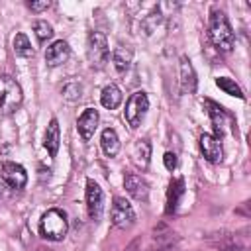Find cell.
Instances as JSON below:
<instances>
[{
    "label": "cell",
    "mask_w": 251,
    "mask_h": 251,
    "mask_svg": "<svg viewBox=\"0 0 251 251\" xmlns=\"http://www.w3.org/2000/svg\"><path fill=\"white\" fill-rule=\"evenodd\" d=\"M208 35H210L212 43L218 49H222V51H231L233 49L235 35H233V29H231L224 12H212L210 24H208Z\"/></svg>",
    "instance_id": "cell-1"
},
{
    "label": "cell",
    "mask_w": 251,
    "mask_h": 251,
    "mask_svg": "<svg viewBox=\"0 0 251 251\" xmlns=\"http://www.w3.org/2000/svg\"><path fill=\"white\" fill-rule=\"evenodd\" d=\"M39 233L45 239L51 241H61L67 235V216L59 208H51L43 214L39 222Z\"/></svg>",
    "instance_id": "cell-2"
},
{
    "label": "cell",
    "mask_w": 251,
    "mask_h": 251,
    "mask_svg": "<svg viewBox=\"0 0 251 251\" xmlns=\"http://www.w3.org/2000/svg\"><path fill=\"white\" fill-rule=\"evenodd\" d=\"M22 88L20 84L8 76V75H2L0 76V114L8 116V114H14L20 104H22Z\"/></svg>",
    "instance_id": "cell-3"
},
{
    "label": "cell",
    "mask_w": 251,
    "mask_h": 251,
    "mask_svg": "<svg viewBox=\"0 0 251 251\" xmlns=\"http://www.w3.org/2000/svg\"><path fill=\"white\" fill-rule=\"evenodd\" d=\"M86 57L90 61L92 67L102 69L108 59H110V49H108V41L106 35L100 31H90L88 35V43H86Z\"/></svg>",
    "instance_id": "cell-4"
},
{
    "label": "cell",
    "mask_w": 251,
    "mask_h": 251,
    "mask_svg": "<svg viewBox=\"0 0 251 251\" xmlns=\"http://www.w3.org/2000/svg\"><path fill=\"white\" fill-rule=\"evenodd\" d=\"M147 108H149V98H147V94H145V92H133V94L129 96L127 104H126V112H124V114H126V122H127L131 127H137V126L141 124V120H143Z\"/></svg>",
    "instance_id": "cell-5"
},
{
    "label": "cell",
    "mask_w": 251,
    "mask_h": 251,
    "mask_svg": "<svg viewBox=\"0 0 251 251\" xmlns=\"http://www.w3.org/2000/svg\"><path fill=\"white\" fill-rule=\"evenodd\" d=\"M110 220L116 227L127 229L135 224V212L126 198H116L112 204V210H110Z\"/></svg>",
    "instance_id": "cell-6"
},
{
    "label": "cell",
    "mask_w": 251,
    "mask_h": 251,
    "mask_svg": "<svg viewBox=\"0 0 251 251\" xmlns=\"http://www.w3.org/2000/svg\"><path fill=\"white\" fill-rule=\"evenodd\" d=\"M2 178H4V182H6L10 188L20 190V188H24L25 182H27V173H25V169H24L22 165L12 163V161H6V163L2 165Z\"/></svg>",
    "instance_id": "cell-7"
},
{
    "label": "cell",
    "mask_w": 251,
    "mask_h": 251,
    "mask_svg": "<svg viewBox=\"0 0 251 251\" xmlns=\"http://www.w3.org/2000/svg\"><path fill=\"white\" fill-rule=\"evenodd\" d=\"M86 210L92 220H98L104 210V194L94 180H86Z\"/></svg>",
    "instance_id": "cell-8"
},
{
    "label": "cell",
    "mask_w": 251,
    "mask_h": 251,
    "mask_svg": "<svg viewBox=\"0 0 251 251\" xmlns=\"http://www.w3.org/2000/svg\"><path fill=\"white\" fill-rule=\"evenodd\" d=\"M200 151L202 155L210 161V163H220L224 157V149H222V141L210 133H202L200 135Z\"/></svg>",
    "instance_id": "cell-9"
},
{
    "label": "cell",
    "mask_w": 251,
    "mask_h": 251,
    "mask_svg": "<svg viewBox=\"0 0 251 251\" xmlns=\"http://www.w3.org/2000/svg\"><path fill=\"white\" fill-rule=\"evenodd\" d=\"M206 108H208V116L212 120V126H214V137L222 139L224 133H226V126H227V114L224 112V108L212 100H206L204 102Z\"/></svg>",
    "instance_id": "cell-10"
},
{
    "label": "cell",
    "mask_w": 251,
    "mask_h": 251,
    "mask_svg": "<svg viewBox=\"0 0 251 251\" xmlns=\"http://www.w3.org/2000/svg\"><path fill=\"white\" fill-rule=\"evenodd\" d=\"M124 186H126L129 196H133L139 202H147V198H149V184H147L145 178H141L139 175H126Z\"/></svg>",
    "instance_id": "cell-11"
},
{
    "label": "cell",
    "mask_w": 251,
    "mask_h": 251,
    "mask_svg": "<svg viewBox=\"0 0 251 251\" xmlns=\"http://www.w3.org/2000/svg\"><path fill=\"white\" fill-rule=\"evenodd\" d=\"M69 55H71L69 43L63 41V39H59V41H53L47 47V51H45V63L49 67H59V65H63L69 59Z\"/></svg>",
    "instance_id": "cell-12"
},
{
    "label": "cell",
    "mask_w": 251,
    "mask_h": 251,
    "mask_svg": "<svg viewBox=\"0 0 251 251\" xmlns=\"http://www.w3.org/2000/svg\"><path fill=\"white\" fill-rule=\"evenodd\" d=\"M76 127H78L80 137H82L84 141H88V139L94 135L96 127H98V112H96L94 108H86V110L80 114V118H78V122H76Z\"/></svg>",
    "instance_id": "cell-13"
},
{
    "label": "cell",
    "mask_w": 251,
    "mask_h": 251,
    "mask_svg": "<svg viewBox=\"0 0 251 251\" xmlns=\"http://www.w3.org/2000/svg\"><path fill=\"white\" fill-rule=\"evenodd\" d=\"M196 84H198V80H196L194 67H192L190 59L182 55V57H180V86H182L184 92L194 94V92H196Z\"/></svg>",
    "instance_id": "cell-14"
},
{
    "label": "cell",
    "mask_w": 251,
    "mask_h": 251,
    "mask_svg": "<svg viewBox=\"0 0 251 251\" xmlns=\"http://www.w3.org/2000/svg\"><path fill=\"white\" fill-rule=\"evenodd\" d=\"M149 157H151V145L147 139H141L133 145V151H131V161L135 163L137 169H147L149 167Z\"/></svg>",
    "instance_id": "cell-15"
},
{
    "label": "cell",
    "mask_w": 251,
    "mask_h": 251,
    "mask_svg": "<svg viewBox=\"0 0 251 251\" xmlns=\"http://www.w3.org/2000/svg\"><path fill=\"white\" fill-rule=\"evenodd\" d=\"M184 194V180L182 178H175L169 184V192H167V214H173L180 202V196Z\"/></svg>",
    "instance_id": "cell-16"
},
{
    "label": "cell",
    "mask_w": 251,
    "mask_h": 251,
    "mask_svg": "<svg viewBox=\"0 0 251 251\" xmlns=\"http://www.w3.org/2000/svg\"><path fill=\"white\" fill-rule=\"evenodd\" d=\"M100 102H102V106H104V108H108V110L118 108V106H120V102H122V90H120L114 82L106 84V86L102 88Z\"/></svg>",
    "instance_id": "cell-17"
},
{
    "label": "cell",
    "mask_w": 251,
    "mask_h": 251,
    "mask_svg": "<svg viewBox=\"0 0 251 251\" xmlns=\"http://www.w3.org/2000/svg\"><path fill=\"white\" fill-rule=\"evenodd\" d=\"M43 145H45V149L49 151L51 157L57 155V151H59V122L57 120H51L49 122L47 129H45V141H43Z\"/></svg>",
    "instance_id": "cell-18"
},
{
    "label": "cell",
    "mask_w": 251,
    "mask_h": 251,
    "mask_svg": "<svg viewBox=\"0 0 251 251\" xmlns=\"http://www.w3.org/2000/svg\"><path fill=\"white\" fill-rule=\"evenodd\" d=\"M100 143H102V149H104V153H106L108 157L118 155V151H120V137H118V133H116L112 127H106V129L102 131Z\"/></svg>",
    "instance_id": "cell-19"
},
{
    "label": "cell",
    "mask_w": 251,
    "mask_h": 251,
    "mask_svg": "<svg viewBox=\"0 0 251 251\" xmlns=\"http://www.w3.org/2000/svg\"><path fill=\"white\" fill-rule=\"evenodd\" d=\"M112 61H114V67L118 73H126L131 65V51L126 47H116L112 53Z\"/></svg>",
    "instance_id": "cell-20"
},
{
    "label": "cell",
    "mask_w": 251,
    "mask_h": 251,
    "mask_svg": "<svg viewBox=\"0 0 251 251\" xmlns=\"http://www.w3.org/2000/svg\"><path fill=\"white\" fill-rule=\"evenodd\" d=\"M216 84H218V88H222L226 94L243 100V92H241V88L235 84V80H231V78H227V76H220V78H216Z\"/></svg>",
    "instance_id": "cell-21"
},
{
    "label": "cell",
    "mask_w": 251,
    "mask_h": 251,
    "mask_svg": "<svg viewBox=\"0 0 251 251\" xmlns=\"http://www.w3.org/2000/svg\"><path fill=\"white\" fill-rule=\"evenodd\" d=\"M14 51L20 57H31L33 55L31 43H29V39L24 33H16V37H14Z\"/></svg>",
    "instance_id": "cell-22"
},
{
    "label": "cell",
    "mask_w": 251,
    "mask_h": 251,
    "mask_svg": "<svg viewBox=\"0 0 251 251\" xmlns=\"http://www.w3.org/2000/svg\"><path fill=\"white\" fill-rule=\"evenodd\" d=\"M82 96V86L76 82V80H69L65 86H63V98L69 100V102H76L80 100Z\"/></svg>",
    "instance_id": "cell-23"
},
{
    "label": "cell",
    "mask_w": 251,
    "mask_h": 251,
    "mask_svg": "<svg viewBox=\"0 0 251 251\" xmlns=\"http://www.w3.org/2000/svg\"><path fill=\"white\" fill-rule=\"evenodd\" d=\"M33 31H35V35H37V39H39L41 43L53 37V27H51L45 20H37V22L33 24Z\"/></svg>",
    "instance_id": "cell-24"
},
{
    "label": "cell",
    "mask_w": 251,
    "mask_h": 251,
    "mask_svg": "<svg viewBox=\"0 0 251 251\" xmlns=\"http://www.w3.org/2000/svg\"><path fill=\"white\" fill-rule=\"evenodd\" d=\"M163 163H165V167H167L169 171H173V169L176 167V155L171 153V151H167L165 157H163Z\"/></svg>",
    "instance_id": "cell-25"
},
{
    "label": "cell",
    "mask_w": 251,
    "mask_h": 251,
    "mask_svg": "<svg viewBox=\"0 0 251 251\" xmlns=\"http://www.w3.org/2000/svg\"><path fill=\"white\" fill-rule=\"evenodd\" d=\"M27 6L33 12H43V10H47L51 6V2H47V0H43V2H27Z\"/></svg>",
    "instance_id": "cell-26"
},
{
    "label": "cell",
    "mask_w": 251,
    "mask_h": 251,
    "mask_svg": "<svg viewBox=\"0 0 251 251\" xmlns=\"http://www.w3.org/2000/svg\"><path fill=\"white\" fill-rule=\"evenodd\" d=\"M35 251H53V249H49V247H45V245H39V247H35Z\"/></svg>",
    "instance_id": "cell-27"
}]
</instances>
